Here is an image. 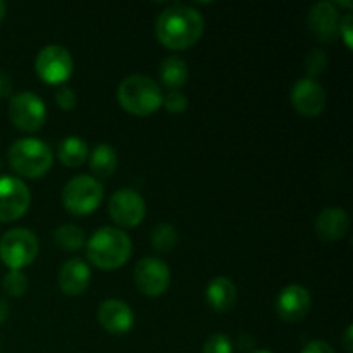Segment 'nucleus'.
<instances>
[{
    "label": "nucleus",
    "instance_id": "f257e3e1",
    "mask_svg": "<svg viewBox=\"0 0 353 353\" xmlns=\"http://www.w3.org/2000/svg\"><path fill=\"white\" fill-rule=\"evenodd\" d=\"M205 21L203 16L192 6L168 7L159 14L155 21L157 40L171 50H186L202 38Z\"/></svg>",
    "mask_w": 353,
    "mask_h": 353
},
{
    "label": "nucleus",
    "instance_id": "f03ea898",
    "mask_svg": "<svg viewBox=\"0 0 353 353\" xmlns=\"http://www.w3.org/2000/svg\"><path fill=\"white\" fill-rule=\"evenodd\" d=\"M131 250L133 245L130 236L119 228H100L86 241V257L103 271L123 268L130 261Z\"/></svg>",
    "mask_w": 353,
    "mask_h": 353
},
{
    "label": "nucleus",
    "instance_id": "7ed1b4c3",
    "mask_svg": "<svg viewBox=\"0 0 353 353\" xmlns=\"http://www.w3.org/2000/svg\"><path fill=\"white\" fill-rule=\"evenodd\" d=\"M162 99L164 95L159 83L143 74L128 76L117 88L121 107L133 116H152L162 105Z\"/></svg>",
    "mask_w": 353,
    "mask_h": 353
},
{
    "label": "nucleus",
    "instance_id": "20e7f679",
    "mask_svg": "<svg viewBox=\"0 0 353 353\" xmlns=\"http://www.w3.org/2000/svg\"><path fill=\"white\" fill-rule=\"evenodd\" d=\"M9 164L23 178L37 179L47 174L54 164V155L45 141L21 138L9 148Z\"/></svg>",
    "mask_w": 353,
    "mask_h": 353
},
{
    "label": "nucleus",
    "instance_id": "39448f33",
    "mask_svg": "<svg viewBox=\"0 0 353 353\" xmlns=\"http://www.w3.org/2000/svg\"><path fill=\"white\" fill-rule=\"evenodd\" d=\"M102 200V183L88 174L74 176L62 190V203L72 216H88L95 212Z\"/></svg>",
    "mask_w": 353,
    "mask_h": 353
},
{
    "label": "nucleus",
    "instance_id": "423d86ee",
    "mask_svg": "<svg viewBox=\"0 0 353 353\" xmlns=\"http://www.w3.org/2000/svg\"><path fill=\"white\" fill-rule=\"evenodd\" d=\"M38 255V238L26 228L9 230L0 240V261L10 271H21Z\"/></svg>",
    "mask_w": 353,
    "mask_h": 353
},
{
    "label": "nucleus",
    "instance_id": "0eeeda50",
    "mask_svg": "<svg viewBox=\"0 0 353 353\" xmlns=\"http://www.w3.org/2000/svg\"><path fill=\"white\" fill-rule=\"evenodd\" d=\"M72 57L68 48L61 45H48L41 48L34 61V71L47 85H62L72 74Z\"/></svg>",
    "mask_w": 353,
    "mask_h": 353
},
{
    "label": "nucleus",
    "instance_id": "6e6552de",
    "mask_svg": "<svg viewBox=\"0 0 353 353\" xmlns=\"http://www.w3.org/2000/svg\"><path fill=\"white\" fill-rule=\"evenodd\" d=\"M9 119L17 130L33 133L45 124L47 109L37 93L23 92L10 97L9 100Z\"/></svg>",
    "mask_w": 353,
    "mask_h": 353
},
{
    "label": "nucleus",
    "instance_id": "1a4fd4ad",
    "mask_svg": "<svg viewBox=\"0 0 353 353\" xmlns=\"http://www.w3.org/2000/svg\"><path fill=\"white\" fill-rule=\"evenodd\" d=\"M109 214L110 219L117 226L130 230V228L140 226L147 214V205L140 193L130 188H123L112 193V196L109 199Z\"/></svg>",
    "mask_w": 353,
    "mask_h": 353
},
{
    "label": "nucleus",
    "instance_id": "9d476101",
    "mask_svg": "<svg viewBox=\"0 0 353 353\" xmlns=\"http://www.w3.org/2000/svg\"><path fill=\"white\" fill-rule=\"evenodd\" d=\"M31 195L26 183L14 176H0V221L12 223L26 214Z\"/></svg>",
    "mask_w": 353,
    "mask_h": 353
},
{
    "label": "nucleus",
    "instance_id": "9b49d317",
    "mask_svg": "<svg viewBox=\"0 0 353 353\" xmlns=\"http://www.w3.org/2000/svg\"><path fill=\"white\" fill-rule=\"evenodd\" d=\"M171 283V272L165 262L157 257H145L134 268V285L143 295L159 296Z\"/></svg>",
    "mask_w": 353,
    "mask_h": 353
},
{
    "label": "nucleus",
    "instance_id": "f8f14e48",
    "mask_svg": "<svg viewBox=\"0 0 353 353\" xmlns=\"http://www.w3.org/2000/svg\"><path fill=\"white\" fill-rule=\"evenodd\" d=\"M292 103L302 116L316 117L326 107V92L316 79H299L292 90Z\"/></svg>",
    "mask_w": 353,
    "mask_h": 353
},
{
    "label": "nucleus",
    "instance_id": "ddd939ff",
    "mask_svg": "<svg viewBox=\"0 0 353 353\" xmlns=\"http://www.w3.org/2000/svg\"><path fill=\"white\" fill-rule=\"evenodd\" d=\"M312 299L305 286L302 285H290L283 288L276 300V310L278 316L286 323H296L302 321L309 314Z\"/></svg>",
    "mask_w": 353,
    "mask_h": 353
},
{
    "label": "nucleus",
    "instance_id": "4468645a",
    "mask_svg": "<svg viewBox=\"0 0 353 353\" xmlns=\"http://www.w3.org/2000/svg\"><path fill=\"white\" fill-rule=\"evenodd\" d=\"M99 323L110 334H124L133 327L134 314L123 300L109 299L100 303Z\"/></svg>",
    "mask_w": 353,
    "mask_h": 353
},
{
    "label": "nucleus",
    "instance_id": "2eb2a0df",
    "mask_svg": "<svg viewBox=\"0 0 353 353\" xmlns=\"http://www.w3.org/2000/svg\"><path fill=\"white\" fill-rule=\"evenodd\" d=\"M340 14L336 10V3L317 2L309 12V28L314 37L321 41H333L338 37L340 26Z\"/></svg>",
    "mask_w": 353,
    "mask_h": 353
},
{
    "label": "nucleus",
    "instance_id": "dca6fc26",
    "mask_svg": "<svg viewBox=\"0 0 353 353\" xmlns=\"http://www.w3.org/2000/svg\"><path fill=\"white\" fill-rule=\"evenodd\" d=\"M90 268L81 259H71L59 269V286L65 295H81L90 285Z\"/></svg>",
    "mask_w": 353,
    "mask_h": 353
},
{
    "label": "nucleus",
    "instance_id": "f3484780",
    "mask_svg": "<svg viewBox=\"0 0 353 353\" xmlns=\"http://www.w3.org/2000/svg\"><path fill=\"white\" fill-rule=\"evenodd\" d=\"M350 219L348 214L340 207H327L317 216L316 219V233L323 241H338L347 234Z\"/></svg>",
    "mask_w": 353,
    "mask_h": 353
},
{
    "label": "nucleus",
    "instance_id": "a211bd4d",
    "mask_svg": "<svg viewBox=\"0 0 353 353\" xmlns=\"http://www.w3.org/2000/svg\"><path fill=\"white\" fill-rule=\"evenodd\" d=\"M207 303L216 312H228L236 303V286L226 276H217L207 286Z\"/></svg>",
    "mask_w": 353,
    "mask_h": 353
},
{
    "label": "nucleus",
    "instance_id": "6ab92c4d",
    "mask_svg": "<svg viewBox=\"0 0 353 353\" xmlns=\"http://www.w3.org/2000/svg\"><path fill=\"white\" fill-rule=\"evenodd\" d=\"M159 74H161V81L164 83L165 88H169V92H179L188 79V65L181 57L171 55L161 64Z\"/></svg>",
    "mask_w": 353,
    "mask_h": 353
},
{
    "label": "nucleus",
    "instance_id": "aec40b11",
    "mask_svg": "<svg viewBox=\"0 0 353 353\" xmlns=\"http://www.w3.org/2000/svg\"><path fill=\"white\" fill-rule=\"evenodd\" d=\"M90 169L100 179L112 176L117 169V154L110 145H99L90 155Z\"/></svg>",
    "mask_w": 353,
    "mask_h": 353
},
{
    "label": "nucleus",
    "instance_id": "412c9836",
    "mask_svg": "<svg viewBox=\"0 0 353 353\" xmlns=\"http://www.w3.org/2000/svg\"><path fill=\"white\" fill-rule=\"evenodd\" d=\"M59 159L68 168H79L88 159V145L79 137H68L59 143Z\"/></svg>",
    "mask_w": 353,
    "mask_h": 353
},
{
    "label": "nucleus",
    "instance_id": "4be33fe9",
    "mask_svg": "<svg viewBox=\"0 0 353 353\" xmlns=\"http://www.w3.org/2000/svg\"><path fill=\"white\" fill-rule=\"evenodd\" d=\"M54 241L61 250L76 252L86 245L85 231L74 224H64L54 231Z\"/></svg>",
    "mask_w": 353,
    "mask_h": 353
},
{
    "label": "nucleus",
    "instance_id": "5701e85b",
    "mask_svg": "<svg viewBox=\"0 0 353 353\" xmlns=\"http://www.w3.org/2000/svg\"><path fill=\"white\" fill-rule=\"evenodd\" d=\"M176 243H178V231L172 224L162 223L154 228V231H152V245H154L155 250L161 252V254H168L176 247Z\"/></svg>",
    "mask_w": 353,
    "mask_h": 353
},
{
    "label": "nucleus",
    "instance_id": "b1692460",
    "mask_svg": "<svg viewBox=\"0 0 353 353\" xmlns=\"http://www.w3.org/2000/svg\"><path fill=\"white\" fill-rule=\"evenodd\" d=\"M3 292L10 296H23L28 292V279L21 271H9L2 279Z\"/></svg>",
    "mask_w": 353,
    "mask_h": 353
},
{
    "label": "nucleus",
    "instance_id": "393cba45",
    "mask_svg": "<svg viewBox=\"0 0 353 353\" xmlns=\"http://www.w3.org/2000/svg\"><path fill=\"white\" fill-rule=\"evenodd\" d=\"M327 64H330V61H327L326 52L319 50V48H314V50H310L309 54H307V59H305V69H307V74H309V78L314 79V76L323 74L324 69L327 68Z\"/></svg>",
    "mask_w": 353,
    "mask_h": 353
},
{
    "label": "nucleus",
    "instance_id": "a878e982",
    "mask_svg": "<svg viewBox=\"0 0 353 353\" xmlns=\"http://www.w3.org/2000/svg\"><path fill=\"white\" fill-rule=\"evenodd\" d=\"M203 353H233V343L224 334H212L203 345Z\"/></svg>",
    "mask_w": 353,
    "mask_h": 353
},
{
    "label": "nucleus",
    "instance_id": "bb28decb",
    "mask_svg": "<svg viewBox=\"0 0 353 353\" xmlns=\"http://www.w3.org/2000/svg\"><path fill=\"white\" fill-rule=\"evenodd\" d=\"M162 103L168 109V112L171 114H181L185 112V109L188 107V100L183 95L181 92H169L168 95L162 99Z\"/></svg>",
    "mask_w": 353,
    "mask_h": 353
},
{
    "label": "nucleus",
    "instance_id": "cd10ccee",
    "mask_svg": "<svg viewBox=\"0 0 353 353\" xmlns=\"http://www.w3.org/2000/svg\"><path fill=\"white\" fill-rule=\"evenodd\" d=\"M55 102L62 110H72L76 107V93L69 86H61L55 93Z\"/></svg>",
    "mask_w": 353,
    "mask_h": 353
},
{
    "label": "nucleus",
    "instance_id": "c85d7f7f",
    "mask_svg": "<svg viewBox=\"0 0 353 353\" xmlns=\"http://www.w3.org/2000/svg\"><path fill=\"white\" fill-rule=\"evenodd\" d=\"M353 16L352 14H345L340 19V26H338V34H341L343 41L347 43L348 48L353 47Z\"/></svg>",
    "mask_w": 353,
    "mask_h": 353
},
{
    "label": "nucleus",
    "instance_id": "c756f323",
    "mask_svg": "<svg viewBox=\"0 0 353 353\" xmlns=\"http://www.w3.org/2000/svg\"><path fill=\"white\" fill-rule=\"evenodd\" d=\"M302 353H334V350L327 341L312 340L305 345V348H303Z\"/></svg>",
    "mask_w": 353,
    "mask_h": 353
},
{
    "label": "nucleus",
    "instance_id": "7c9ffc66",
    "mask_svg": "<svg viewBox=\"0 0 353 353\" xmlns=\"http://www.w3.org/2000/svg\"><path fill=\"white\" fill-rule=\"evenodd\" d=\"M10 93H12V79L9 78L7 72L0 71V99L9 97Z\"/></svg>",
    "mask_w": 353,
    "mask_h": 353
},
{
    "label": "nucleus",
    "instance_id": "2f4dec72",
    "mask_svg": "<svg viewBox=\"0 0 353 353\" xmlns=\"http://www.w3.org/2000/svg\"><path fill=\"white\" fill-rule=\"evenodd\" d=\"M343 345H345V348H347V352L352 353V350H353V326H348L347 331H345Z\"/></svg>",
    "mask_w": 353,
    "mask_h": 353
},
{
    "label": "nucleus",
    "instance_id": "473e14b6",
    "mask_svg": "<svg viewBox=\"0 0 353 353\" xmlns=\"http://www.w3.org/2000/svg\"><path fill=\"white\" fill-rule=\"evenodd\" d=\"M9 317V305L3 299H0V324L6 323V319Z\"/></svg>",
    "mask_w": 353,
    "mask_h": 353
},
{
    "label": "nucleus",
    "instance_id": "72a5a7b5",
    "mask_svg": "<svg viewBox=\"0 0 353 353\" xmlns=\"http://www.w3.org/2000/svg\"><path fill=\"white\" fill-rule=\"evenodd\" d=\"M3 17H6V2L0 0V23L3 21Z\"/></svg>",
    "mask_w": 353,
    "mask_h": 353
},
{
    "label": "nucleus",
    "instance_id": "f704fd0d",
    "mask_svg": "<svg viewBox=\"0 0 353 353\" xmlns=\"http://www.w3.org/2000/svg\"><path fill=\"white\" fill-rule=\"evenodd\" d=\"M338 6H341V7H352L353 3H352V2H338Z\"/></svg>",
    "mask_w": 353,
    "mask_h": 353
},
{
    "label": "nucleus",
    "instance_id": "c9c22d12",
    "mask_svg": "<svg viewBox=\"0 0 353 353\" xmlns=\"http://www.w3.org/2000/svg\"><path fill=\"white\" fill-rule=\"evenodd\" d=\"M255 353H271V352H268V350H261V352H255Z\"/></svg>",
    "mask_w": 353,
    "mask_h": 353
}]
</instances>
